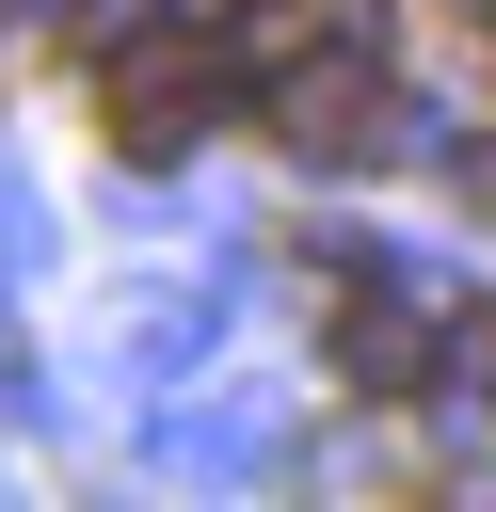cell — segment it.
Wrapping results in <instances>:
<instances>
[{"label":"cell","instance_id":"obj_1","mask_svg":"<svg viewBox=\"0 0 496 512\" xmlns=\"http://www.w3.org/2000/svg\"><path fill=\"white\" fill-rule=\"evenodd\" d=\"M256 112H272V144H288V160H336V176H352V160H384V128H400L384 48H368L352 16H320V32L272 64V96H256Z\"/></svg>","mask_w":496,"mask_h":512},{"label":"cell","instance_id":"obj_2","mask_svg":"<svg viewBox=\"0 0 496 512\" xmlns=\"http://www.w3.org/2000/svg\"><path fill=\"white\" fill-rule=\"evenodd\" d=\"M288 304H304V320L336 336V320H368V304H384V272H368L352 240H304V272H288Z\"/></svg>","mask_w":496,"mask_h":512},{"label":"cell","instance_id":"obj_3","mask_svg":"<svg viewBox=\"0 0 496 512\" xmlns=\"http://www.w3.org/2000/svg\"><path fill=\"white\" fill-rule=\"evenodd\" d=\"M448 352H464V368L496 384V304H464V336H448Z\"/></svg>","mask_w":496,"mask_h":512}]
</instances>
